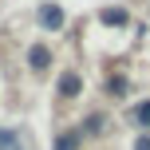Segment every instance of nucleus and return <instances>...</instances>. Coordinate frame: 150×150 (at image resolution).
Segmentation results:
<instances>
[{
    "label": "nucleus",
    "instance_id": "obj_9",
    "mask_svg": "<svg viewBox=\"0 0 150 150\" xmlns=\"http://www.w3.org/2000/svg\"><path fill=\"white\" fill-rule=\"evenodd\" d=\"M87 130H95V134H99V130H103V115H91V119H87Z\"/></svg>",
    "mask_w": 150,
    "mask_h": 150
},
{
    "label": "nucleus",
    "instance_id": "obj_3",
    "mask_svg": "<svg viewBox=\"0 0 150 150\" xmlns=\"http://www.w3.org/2000/svg\"><path fill=\"white\" fill-rule=\"evenodd\" d=\"M99 20H103L107 28H127L130 16H127V8H103V12H99Z\"/></svg>",
    "mask_w": 150,
    "mask_h": 150
},
{
    "label": "nucleus",
    "instance_id": "obj_2",
    "mask_svg": "<svg viewBox=\"0 0 150 150\" xmlns=\"http://www.w3.org/2000/svg\"><path fill=\"white\" fill-rule=\"evenodd\" d=\"M79 91H83L79 71H63V75H59V95H63V99H75Z\"/></svg>",
    "mask_w": 150,
    "mask_h": 150
},
{
    "label": "nucleus",
    "instance_id": "obj_7",
    "mask_svg": "<svg viewBox=\"0 0 150 150\" xmlns=\"http://www.w3.org/2000/svg\"><path fill=\"white\" fill-rule=\"evenodd\" d=\"M0 150H20V138L8 134V130H0Z\"/></svg>",
    "mask_w": 150,
    "mask_h": 150
},
{
    "label": "nucleus",
    "instance_id": "obj_6",
    "mask_svg": "<svg viewBox=\"0 0 150 150\" xmlns=\"http://www.w3.org/2000/svg\"><path fill=\"white\" fill-rule=\"evenodd\" d=\"M55 150H79V130H63V134H55Z\"/></svg>",
    "mask_w": 150,
    "mask_h": 150
},
{
    "label": "nucleus",
    "instance_id": "obj_10",
    "mask_svg": "<svg viewBox=\"0 0 150 150\" xmlns=\"http://www.w3.org/2000/svg\"><path fill=\"white\" fill-rule=\"evenodd\" d=\"M134 150H150V134H142V138H134Z\"/></svg>",
    "mask_w": 150,
    "mask_h": 150
},
{
    "label": "nucleus",
    "instance_id": "obj_5",
    "mask_svg": "<svg viewBox=\"0 0 150 150\" xmlns=\"http://www.w3.org/2000/svg\"><path fill=\"white\" fill-rule=\"evenodd\" d=\"M130 122H134V127H142V130H150V99H142V103L130 111Z\"/></svg>",
    "mask_w": 150,
    "mask_h": 150
},
{
    "label": "nucleus",
    "instance_id": "obj_4",
    "mask_svg": "<svg viewBox=\"0 0 150 150\" xmlns=\"http://www.w3.org/2000/svg\"><path fill=\"white\" fill-rule=\"evenodd\" d=\"M28 63H32V67H36V71H44L47 63H52V52H47L44 44H36V47H32V52H28Z\"/></svg>",
    "mask_w": 150,
    "mask_h": 150
},
{
    "label": "nucleus",
    "instance_id": "obj_1",
    "mask_svg": "<svg viewBox=\"0 0 150 150\" xmlns=\"http://www.w3.org/2000/svg\"><path fill=\"white\" fill-rule=\"evenodd\" d=\"M63 20H67V16H63V8H59V4H44V8H40V24H44L47 32H59V28H63Z\"/></svg>",
    "mask_w": 150,
    "mask_h": 150
},
{
    "label": "nucleus",
    "instance_id": "obj_8",
    "mask_svg": "<svg viewBox=\"0 0 150 150\" xmlns=\"http://www.w3.org/2000/svg\"><path fill=\"white\" fill-rule=\"evenodd\" d=\"M111 95H127V79H111Z\"/></svg>",
    "mask_w": 150,
    "mask_h": 150
}]
</instances>
